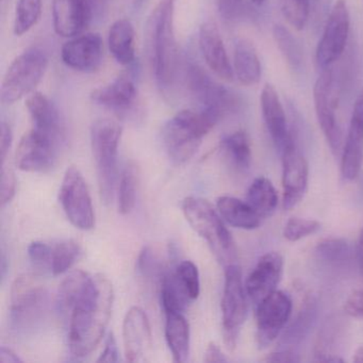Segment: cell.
<instances>
[{"label": "cell", "mask_w": 363, "mask_h": 363, "mask_svg": "<svg viewBox=\"0 0 363 363\" xmlns=\"http://www.w3.org/2000/svg\"><path fill=\"white\" fill-rule=\"evenodd\" d=\"M357 260H358L359 269L363 275V228L359 235L358 245H357Z\"/></svg>", "instance_id": "db71d44e"}, {"label": "cell", "mask_w": 363, "mask_h": 363, "mask_svg": "<svg viewBox=\"0 0 363 363\" xmlns=\"http://www.w3.org/2000/svg\"><path fill=\"white\" fill-rule=\"evenodd\" d=\"M135 28L127 18L116 21L108 33V45L116 62L129 65L135 59Z\"/></svg>", "instance_id": "4316f807"}, {"label": "cell", "mask_w": 363, "mask_h": 363, "mask_svg": "<svg viewBox=\"0 0 363 363\" xmlns=\"http://www.w3.org/2000/svg\"><path fill=\"white\" fill-rule=\"evenodd\" d=\"M139 169L135 162L127 163L121 176L118 186V211L123 216L130 213L137 199Z\"/></svg>", "instance_id": "836d02e7"}, {"label": "cell", "mask_w": 363, "mask_h": 363, "mask_svg": "<svg viewBox=\"0 0 363 363\" xmlns=\"http://www.w3.org/2000/svg\"><path fill=\"white\" fill-rule=\"evenodd\" d=\"M12 141H13V133H12L11 127L8 123L1 122V127H0V157H1V163L6 162L10 148H11Z\"/></svg>", "instance_id": "c3c4849f"}, {"label": "cell", "mask_w": 363, "mask_h": 363, "mask_svg": "<svg viewBox=\"0 0 363 363\" xmlns=\"http://www.w3.org/2000/svg\"><path fill=\"white\" fill-rule=\"evenodd\" d=\"M7 257H6L5 252H3L1 254V279H5L6 274H7Z\"/></svg>", "instance_id": "11a10c76"}, {"label": "cell", "mask_w": 363, "mask_h": 363, "mask_svg": "<svg viewBox=\"0 0 363 363\" xmlns=\"http://www.w3.org/2000/svg\"><path fill=\"white\" fill-rule=\"evenodd\" d=\"M333 7V0H309V21L315 30L324 28Z\"/></svg>", "instance_id": "ee69618b"}, {"label": "cell", "mask_w": 363, "mask_h": 363, "mask_svg": "<svg viewBox=\"0 0 363 363\" xmlns=\"http://www.w3.org/2000/svg\"><path fill=\"white\" fill-rule=\"evenodd\" d=\"M265 362H281V363H294L299 362L298 354L291 350V348H281L277 352H271L264 358Z\"/></svg>", "instance_id": "681fc988"}, {"label": "cell", "mask_w": 363, "mask_h": 363, "mask_svg": "<svg viewBox=\"0 0 363 363\" xmlns=\"http://www.w3.org/2000/svg\"><path fill=\"white\" fill-rule=\"evenodd\" d=\"M122 133V126L110 118H99L91 126V147L96 165L99 194L106 205L113 201Z\"/></svg>", "instance_id": "5b68a950"}, {"label": "cell", "mask_w": 363, "mask_h": 363, "mask_svg": "<svg viewBox=\"0 0 363 363\" xmlns=\"http://www.w3.org/2000/svg\"><path fill=\"white\" fill-rule=\"evenodd\" d=\"M292 301L276 290L256 306L257 343L265 348L277 339L292 314Z\"/></svg>", "instance_id": "4fadbf2b"}, {"label": "cell", "mask_w": 363, "mask_h": 363, "mask_svg": "<svg viewBox=\"0 0 363 363\" xmlns=\"http://www.w3.org/2000/svg\"><path fill=\"white\" fill-rule=\"evenodd\" d=\"M93 279L94 276L89 275L86 272L78 269L69 274L63 280L57 294V308L62 315L69 318L72 310L88 292Z\"/></svg>", "instance_id": "f1b7e54d"}, {"label": "cell", "mask_w": 363, "mask_h": 363, "mask_svg": "<svg viewBox=\"0 0 363 363\" xmlns=\"http://www.w3.org/2000/svg\"><path fill=\"white\" fill-rule=\"evenodd\" d=\"M284 272V259L278 252L260 257L245 282V290L255 306L276 291Z\"/></svg>", "instance_id": "44dd1931"}, {"label": "cell", "mask_w": 363, "mask_h": 363, "mask_svg": "<svg viewBox=\"0 0 363 363\" xmlns=\"http://www.w3.org/2000/svg\"><path fill=\"white\" fill-rule=\"evenodd\" d=\"M184 75L189 92L199 104V110L207 112L218 122L241 107V99L238 94L216 82L199 65L189 62Z\"/></svg>", "instance_id": "52a82bcc"}, {"label": "cell", "mask_w": 363, "mask_h": 363, "mask_svg": "<svg viewBox=\"0 0 363 363\" xmlns=\"http://www.w3.org/2000/svg\"><path fill=\"white\" fill-rule=\"evenodd\" d=\"M350 16L345 0H337L325 23L322 38L315 52L316 65L320 69L331 67L345 50L350 37Z\"/></svg>", "instance_id": "7c38bea8"}, {"label": "cell", "mask_w": 363, "mask_h": 363, "mask_svg": "<svg viewBox=\"0 0 363 363\" xmlns=\"http://www.w3.org/2000/svg\"><path fill=\"white\" fill-rule=\"evenodd\" d=\"M218 123L207 112L182 110L163 125L161 138L165 152L178 164L188 162Z\"/></svg>", "instance_id": "3957f363"}, {"label": "cell", "mask_w": 363, "mask_h": 363, "mask_svg": "<svg viewBox=\"0 0 363 363\" xmlns=\"http://www.w3.org/2000/svg\"><path fill=\"white\" fill-rule=\"evenodd\" d=\"M104 42L99 33H82L61 48L62 62L80 73H94L103 63Z\"/></svg>", "instance_id": "ac0fdd59"}, {"label": "cell", "mask_w": 363, "mask_h": 363, "mask_svg": "<svg viewBox=\"0 0 363 363\" xmlns=\"http://www.w3.org/2000/svg\"><path fill=\"white\" fill-rule=\"evenodd\" d=\"M137 269L140 275L148 281H162L165 274L164 261L158 250L152 246H146L140 252L137 261Z\"/></svg>", "instance_id": "f35d334b"}, {"label": "cell", "mask_w": 363, "mask_h": 363, "mask_svg": "<svg viewBox=\"0 0 363 363\" xmlns=\"http://www.w3.org/2000/svg\"><path fill=\"white\" fill-rule=\"evenodd\" d=\"M260 103L265 126L273 140L276 150L281 154L293 135L289 130L286 112L275 86L271 84H267L263 86Z\"/></svg>", "instance_id": "603a6c76"}, {"label": "cell", "mask_w": 363, "mask_h": 363, "mask_svg": "<svg viewBox=\"0 0 363 363\" xmlns=\"http://www.w3.org/2000/svg\"><path fill=\"white\" fill-rule=\"evenodd\" d=\"M91 101L116 112L128 111L137 99L135 82L128 76H120L110 84L91 92Z\"/></svg>", "instance_id": "cb8c5ba5"}, {"label": "cell", "mask_w": 363, "mask_h": 363, "mask_svg": "<svg viewBox=\"0 0 363 363\" xmlns=\"http://www.w3.org/2000/svg\"><path fill=\"white\" fill-rule=\"evenodd\" d=\"M59 199L65 216L76 228L90 230L94 227V208L90 191L77 167H69L65 172Z\"/></svg>", "instance_id": "8fae6325"}, {"label": "cell", "mask_w": 363, "mask_h": 363, "mask_svg": "<svg viewBox=\"0 0 363 363\" xmlns=\"http://www.w3.org/2000/svg\"><path fill=\"white\" fill-rule=\"evenodd\" d=\"M216 207L223 220L235 228L252 230L260 226L262 218L247 201L222 196L216 201Z\"/></svg>", "instance_id": "484cf974"}, {"label": "cell", "mask_w": 363, "mask_h": 363, "mask_svg": "<svg viewBox=\"0 0 363 363\" xmlns=\"http://www.w3.org/2000/svg\"><path fill=\"white\" fill-rule=\"evenodd\" d=\"M246 201L258 212L261 218L274 213L278 206V194L271 180L260 176L250 184Z\"/></svg>", "instance_id": "f546056e"}, {"label": "cell", "mask_w": 363, "mask_h": 363, "mask_svg": "<svg viewBox=\"0 0 363 363\" xmlns=\"http://www.w3.org/2000/svg\"><path fill=\"white\" fill-rule=\"evenodd\" d=\"M280 10L286 22L296 30L305 28L309 22V0H279Z\"/></svg>", "instance_id": "ab89813d"}, {"label": "cell", "mask_w": 363, "mask_h": 363, "mask_svg": "<svg viewBox=\"0 0 363 363\" xmlns=\"http://www.w3.org/2000/svg\"><path fill=\"white\" fill-rule=\"evenodd\" d=\"M340 95L341 84L333 67L323 69L314 84V109L325 139L335 155H341L344 145L343 133L337 118Z\"/></svg>", "instance_id": "9c48e42d"}, {"label": "cell", "mask_w": 363, "mask_h": 363, "mask_svg": "<svg viewBox=\"0 0 363 363\" xmlns=\"http://www.w3.org/2000/svg\"><path fill=\"white\" fill-rule=\"evenodd\" d=\"M42 14V0H18L14 18L13 33L22 37L39 22Z\"/></svg>", "instance_id": "d590c367"}, {"label": "cell", "mask_w": 363, "mask_h": 363, "mask_svg": "<svg viewBox=\"0 0 363 363\" xmlns=\"http://www.w3.org/2000/svg\"><path fill=\"white\" fill-rule=\"evenodd\" d=\"M244 0H216L218 13L225 21L237 20L243 12Z\"/></svg>", "instance_id": "bcb514c9"}, {"label": "cell", "mask_w": 363, "mask_h": 363, "mask_svg": "<svg viewBox=\"0 0 363 363\" xmlns=\"http://www.w3.org/2000/svg\"><path fill=\"white\" fill-rule=\"evenodd\" d=\"M363 165V89L352 108L347 135L341 154V173L345 180H354Z\"/></svg>", "instance_id": "d6986e66"}, {"label": "cell", "mask_w": 363, "mask_h": 363, "mask_svg": "<svg viewBox=\"0 0 363 363\" xmlns=\"http://www.w3.org/2000/svg\"><path fill=\"white\" fill-rule=\"evenodd\" d=\"M26 107L33 121V130L60 146L65 141V123L54 103L41 92H33L26 99Z\"/></svg>", "instance_id": "ffe728a7"}, {"label": "cell", "mask_w": 363, "mask_h": 363, "mask_svg": "<svg viewBox=\"0 0 363 363\" xmlns=\"http://www.w3.org/2000/svg\"><path fill=\"white\" fill-rule=\"evenodd\" d=\"M176 0H159L148 16L145 45L155 80L163 91L175 84L178 74V45L174 28Z\"/></svg>", "instance_id": "7a4b0ae2"}, {"label": "cell", "mask_w": 363, "mask_h": 363, "mask_svg": "<svg viewBox=\"0 0 363 363\" xmlns=\"http://www.w3.org/2000/svg\"><path fill=\"white\" fill-rule=\"evenodd\" d=\"M199 42L208 67L220 79L233 82L235 72L229 61L218 25L212 21L203 23L199 28Z\"/></svg>", "instance_id": "7402d4cb"}, {"label": "cell", "mask_w": 363, "mask_h": 363, "mask_svg": "<svg viewBox=\"0 0 363 363\" xmlns=\"http://www.w3.org/2000/svg\"><path fill=\"white\" fill-rule=\"evenodd\" d=\"M233 72L243 86H252L261 79L260 59L254 44L247 39H238L233 52Z\"/></svg>", "instance_id": "d4e9b609"}, {"label": "cell", "mask_w": 363, "mask_h": 363, "mask_svg": "<svg viewBox=\"0 0 363 363\" xmlns=\"http://www.w3.org/2000/svg\"><path fill=\"white\" fill-rule=\"evenodd\" d=\"M118 350L116 344V337L113 333H109L107 341H106L105 350L101 352L97 362H118Z\"/></svg>", "instance_id": "f907efd6"}, {"label": "cell", "mask_w": 363, "mask_h": 363, "mask_svg": "<svg viewBox=\"0 0 363 363\" xmlns=\"http://www.w3.org/2000/svg\"><path fill=\"white\" fill-rule=\"evenodd\" d=\"M16 190V178L11 167L1 164V182H0V201L1 206L7 205L13 199Z\"/></svg>", "instance_id": "f6af8a7d"}, {"label": "cell", "mask_w": 363, "mask_h": 363, "mask_svg": "<svg viewBox=\"0 0 363 363\" xmlns=\"http://www.w3.org/2000/svg\"><path fill=\"white\" fill-rule=\"evenodd\" d=\"M58 146L31 129L24 135L16 154V164L21 171L46 173L56 164Z\"/></svg>", "instance_id": "e0dca14e"}, {"label": "cell", "mask_w": 363, "mask_h": 363, "mask_svg": "<svg viewBox=\"0 0 363 363\" xmlns=\"http://www.w3.org/2000/svg\"><path fill=\"white\" fill-rule=\"evenodd\" d=\"M10 326L16 333L33 330L45 315L48 293L39 278L24 274L14 280L10 297Z\"/></svg>", "instance_id": "8992f818"}, {"label": "cell", "mask_w": 363, "mask_h": 363, "mask_svg": "<svg viewBox=\"0 0 363 363\" xmlns=\"http://www.w3.org/2000/svg\"><path fill=\"white\" fill-rule=\"evenodd\" d=\"M22 359L11 350V348L1 346L0 348V362L1 363H20Z\"/></svg>", "instance_id": "f5cc1de1"}, {"label": "cell", "mask_w": 363, "mask_h": 363, "mask_svg": "<svg viewBox=\"0 0 363 363\" xmlns=\"http://www.w3.org/2000/svg\"><path fill=\"white\" fill-rule=\"evenodd\" d=\"M165 339L175 362H186L190 354V326L180 312L165 313Z\"/></svg>", "instance_id": "83f0119b"}, {"label": "cell", "mask_w": 363, "mask_h": 363, "mask_svg": "<svg viewBox=\"0 0 363 363\" xmlns=\"http://www.w3.org/2000/svg\"><path fill=\"white\" fill-rule=\"evenodd\" d=\"M273 37L289 67L293 71L301 72L303 67V50L292 33L282 25H276L273 28Z\"/></svg>", "instance_id": "d6a6232c"}, {"label": "cell", "mask_w": 363, "mask_h": 363, "mask_svg": "<svg viewBox=\"0 0 363 363\" xmlns=\"http://www.w3.org/2000/svg\"><path fill=\"white\" fill-rule=\"evenodd\" d=\"M182 212L190 226L211 248L218 260L227 267L235 263L237 250L220 212L201 197H186L182 201Z\"/></svg>", "instance_id": "277c9868"}, {"label": "cell", "mask_w": 363, "mask_h": 363, "mask_svg": "<svg viewBox=\"0 0 363 363\" xmlns=\"http://www.w3.org/2000/svg\"><path fill=\"white\" fill-rule=\"evenodd\" d=\"M48 65V56L40 48H29L16 57L4 77L0 89L1 101L13 105L33 94L43 79Z\"/></svg>", "instance_id": "ba28073f"}, {"label": "cell", "mask_w": 363, "mask_h": 363, "mask_svg": "<svg viewBox=\"0 0 363 363\" xmlns=\"http://www.w3.org/2000/svg\"><path fill=\"white\" fill-rule=\"evenodd\" d=\"M28 257L35 269L52 273V246L45 242H33L28 246Z\"/></svg>", "instance_id": "7bdbcfd3"}, {"label": "cell", "mask_w": 363, "mask_h": 363, "mask_svg": "<svg viewBox=\"0 0 363 363\" xmlns=\"http://www.w3.org/2000/svg\"><path fill=\"white\" fill-rule=\"evenodd\" d=\"M282 157V205L284 210H290L301 203L308 186L309 167L305 157L295 144L294 138L281 152Z\"/></svg>", "instance_id": "5bb4252c"}, {"label": "cell", "mask_w": 363, "mask_h": 363, "mask_svg": "<svg viewBox=\"0 0 363 363\" xmlns=\"http://www.w3.org/2000/svg\"><path fill=\"white\" fill-rule=\"evenodd\" d=\"M320 229V223L307 218H291L284 225V237L288 241L297 242L314 235Z\"/></svg>", "instance_id": "60d3db41"}, {"label": "cell", "mask_w": 363, "mask_h": 363, "mask_svg": "<svg viewBox=\"0 0 363 363\" xmlns=\"http://www.w3.org/2000/svg\"><path fill=\"white\" fill-rule=\"evenodd\" d=\"M106 1H107V0H95V4H96V8H99V9H101V8H104V5H105Z\"/></svg>", "instance_id": "6f0895ef"}, {"label": "cell", "mask_w": 363, "mask_h": 363, "mask_svg": "<svg viewBox=\"0 0 363 363\" xmlns=\"http://www.w3.org/2000/svg\"><path fill=\"white\" fill-rule=\"evenodd\" d=\"M203 361L206 363L226 362L227 358L223 354L222 350H220L218 344L214 343V342H210L207 350H206Z\"/></svg>", "instance_id": "816d5d0a"}, {"label": "cell", "mask_w": 363, "mask_h": 363, "mask_svg": "<svg viewBox=\"0 0 363 363\" xmlns=\"http://www.w3.org/2000/svg\"><path fill=\"white\" fill-rule=\"evenodd\" d=\"M95 9V0H52L55 33L69 39L82 35L90 25Z\"/></svg>", "instance_id": "2e32d148"}, {"label": "cell", "mask_w": 363, "mask_h": 363, "mask_svg": "<svg viewBox=\"0 0 363 363\" xmlns=\"http://www.w3.org/2000/svg\"><path fill=\"white\" fill-rule=\"evenodd\" d=\"M160 297L164 313H182L188 307L189 303L192 301L176 271L167 272L163 277L161 281Z\"/></svg>", "instance_id": "4dcf8cb0"}, {"label": "cell", "mask_w": 363, "mask_h": 363, "mask_svg": "<svg viewBox=\"0 0 363 363\" xmlns=\"http://www.w3.org/2000/svg\"><path fill=\"white\" fill-rule=\"evenodd\" d=\"M114 291L104 275L94 276L92 284L69 315V345L76 357L89 356L105 335L111 316Z\"/></svg>", "instance_id": "6da1fadb"}, {"label": "cell", "mask_w": 363, "mask_h": 363, "mask_svg": "<svg viewBox=\"0 0 363 363\" xmlns=\"http://www.w3.org/2000/svg\"><path fill=\"white\" fill-rule=\"evenodd\" d=\"M175 271L190 298L192 301L199 298L201 294V280H199V269L196 265L192 261L184 260L178 264Z\"/></svg>", "instance_id": "b9f144b4"}, {"label": "cell", "mask_w": 363, "mask_h": 363, "mask_svg": "<svg viewBox=\"0 0 363 363\" xmlns=\"http://www.w3.org/2000/svg\"><path fill=\"white\" fill-rule=\"evenodd\" d=\"M123 340L125 356L131 363L150 361L152 352V335L150 320L142 308L131 307L123 323Z\"/></svg>", "instance_id": "9a60e30c"}, {"label": "cell", "mask_w": 363, "mask_h": 363, "mask_svg": "<svg viewBox=\"0 0 363 363\" xmlns=\"http://www.w3.org/2000/svg\"><path fill=\"white\" fill-rule=\"evenodd\" d=\"M225 269L224 291L222 297V330L227 350L237 347L240 331L247 318V301L242 280L241 269L235 263Z\"/></svg>", "instance_id": "30bf717a"}, {"label": "cell", "mask_w": 363, "mask_h": 363, "mask_svg": "<svg viewBox=\"0 0 363 363\" xmlns=\"http://www.w3.org/2000/svg\"><path fill=\"white\" fill-rule=\"evenodd\" d=\"M316 255L320 260L330 264H343L352 258V245L346 240L339 238L325 239L318 244Z\"/></svg>", "instance_id": "74e56055"}, {"label": "cell", "mask_w": 363, "mask_h": 363, "mask_svg": "<svg viewBox=\"0 0 363 363\" xmlns=\"http://www.w3.org/2000/svg\"><path fill=\"white\" fill-rule=\"evenodd\" d=\"M254 5L256 6H261L263 5V3H264L265 0H250Z\"/></svg>", "instance_id": "680465c9"}, {"label": "cell", "mask_w": 363, "mask_h": 363, "mask_svg": "<svg viewBox=\"0 0 363 363\" xmlns=\"http://www.w3.org/2000/svg\"><path fill=\"white\" fill-rule=\"evenodd\" d=\"M352 361L357 363H363V345L357 348L354 357H352Z\"/></svg>", "instance_id": "9f6ffc18"}, {"label": "cell", "mask_w": 363, "mask_h": 363, "mask_svg": "<svg viewBox=\"0 0 363 363\" xmlns=\"http://www.w3.org/2000/svg\"><path fill=\"white\" fill-rule=\"evenodd\" d=\"M220 148L237 169L246 171L252 163V148L247 133L243 130L226 135L220 141Z\"/></svg>", "instance_id": "1f68e13d"}, {"label": "cell", "mask_w": 363, "mask_h": 363, "mask_svg": "<svg viewBox=\"0 0 363 363\" xmlns=\"http://www.w3.org/2000/svg\"><path fill=\"white\" fill-rule=\"evenodd\" d=\"M316 315V301L309 298L303 303L292 324L284 333L282 342L284 344H296L301 342L311 328Z\"/></svg>", "instance_id": "e575fe53"}, {"label": "cell", "mask_w": 363, "mask_h": 363, "mask_svg": "<svg viewBox=\"0 0 363 363\" xmlns=\"http://www.w3.org/2000/svg\"><path fill=\"white\" fill-rule=\"evenodd\" d=\"M344 311L354 318H363V290L354 291L344 303Z\"/></svg>", "instance_id": "7dc6e473"}, {"label": "cell", "mask_w": 363, "mask_h": 363, "mask_svg": "<svg viewBox=\"0 0 363 363\" xmlns=\"http://www.w3.org/2000/svg\"><path fill=\"white\" fill-rule=\"evenodd\" d=\"M82 255L79 244L74 240H65L52 246V273L61 275L69 271Z\"/></svg>", "instance_id": "8d00e7d4"}]
</instances>
